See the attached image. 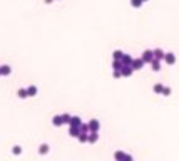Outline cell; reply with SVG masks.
<instances>
[{
  "label": "cell",
  "instance_id": "obj_18",
  "mask_svg": "<svg viewBox=\"0 0 179 161\" xmlns=\"http://www.w3.org/2000/svg\"><path fill=\"white\" fill-rule=\"evenodd\" d=\"M122 56H124L122 51H114V52H112V57L117 59V61H121V59H122Z\"/></svg>",
  "mask_w": 179,
  "mask_h": 161
},
{
  "label": "cell",
  "instance_id": "obj_5",
  "mask_svg": "<svg viewBox=\"0 0 179 161\" xmlns=\"http://www.w3.org/2000/svg\"><path fill=\"white\" fill-rule=\"evenodd\" d=\"M164 61H166V64L173 66V64H176V56H174L173 52H166V56H164Z\"/></svg>",
  "mask_w": 179,
  "mask_h": 161
},
{
  "label": "cell",
  "instance_id": "obj_1",
  "mask_svg": "<svg viewBox=\"0 0 179 161\" xmlns=\"http://www.w3.org/2000/svg\"><path fill=\"white\" fill-rule=\"evenodd\" d=\"M114 158H116L117 161H132V156L126 155V153H122V151H116V153H114Z\"/></svg>",
  "mask_w": 179,
  "mask_h": 161
},
{
  "label": "cell",
  "instance_id": "obj_19",
  "mask_svg": "<svg viewBox=\"0 0 179 161\" xmlns=\"http://www.w3.org/2000/svg\"><path fill=\"white\" fill-rule=\"evenodd\" d=\"M142 0H131V5L134 7V9H139V7H142Z\"/></svg>",
  "mask_w": 179,
  "mask_h": 161
},
{
  "label": "cell",
  "instance_id": "obj_12",
  "mask_svg": "<svg viewBox=\"0 0 179 161\" xmlns=\"http://www.w3.org/2000/svg\"><path fill=\"white\" fill-rule=\"evenodd\" d=\"M0 71H2V76H9L12 72V67L5 64V66H0Z\"/></svg>",
  "mask_w": 179,
  "mask_h": 161
},
{
  "label": "cell",
  "instance_id": "obj_8",
  "mask_svg": "<svg viewBox=\"0 0 179 161\" xmlns=\"http://www.w3.org/2000/svg\"><path fill=\"white\" fill-rule=\"evenodd\" d=\"M89 128H91V131H99L101 123H99L97 119H91V121H89Z\"/></svg>",
  "mask_w": 179,
  "mask_h": 161
},
{
  "label": "cell",
  "instance_id": "obj_21",
  "mask_svg": "<svg viewBox=\"0 0 179 161\" xmlns=\"http://www.w3.org/2000/svg\"><path fill=\"white\" fill-rule=\"evenodd\" d=\"M77 139L81 141V143H87V139H89V134H86V133H81Z\"/></svg>",
  "mask_w": 179,
  "mask_h": 161
},
{
  "label": "cell",
  "instance_id": "obj_26",
  "mask_svg": "<svg viewBox=\"0 0 179 161\" xmlns=\"http://www.w3.org/2000/svg\"><path fill=\"white\" fill-rule=\"evenodd\" d=\"M171 94V87H164L162 89V96H169Z\"/></svg>",
  "mask_w": 179,
  "mask_h": 161
},
{
  "label": "cell",
  "instance_id": "obj_23",
  "mask_svg": "<svg viewBox=\"0 0 179 161\" xmlns=\"http://www.w3.org/2000/svg\"><path fill=\"white\" fill-rule=\"evenodd\" d=\"M81 133H86V134H89V133H91V128H89V124H81Z\"/></svg>",
  "mask_w": 179,
  "mask_h": 161
},
{
  "label": "cell",
  "instance_id": "obj_24",
  "mask_svg": "<svg viewBox=\"0 0 179 161\" xmlns=\"http://www.w3.org/2000/svg\"><path fill=\"white\" fill-rule=\"evenodd\" d=\"M72 119V116L70 114H62V121H64V124H69Z\"/></svg>",
  "mask_w": 179,
  "mask_h": 161
},
{
  "label": "cell",
  "instance_id": "obj_14",
  "mask_svg": "<svg viewBox=\"0 0 179 161\" xmlns=\"http://www.w3.org/2000/svg\"><path fill=\"white\" fill-rule=\"evenodd\" d=\"M27 94H29V97L37 96V87L35 86H29V87H27Z\"/></svg>",
  "mask_w": 179,
  "mask_h": 161
},
{
  "label": "cell",
  "instance_id": "obj_15",
  "mask_svg": "<svg viewBox=\"0 0 179 161\" xmlns=\"http://www.w3.org/2000/svg\"><path fill=\"white\" fill-rule=\"evenodd\" d=\"M81 124H82L81 118H77V116H72V119H70V123H69V126H81Z\"/></svg>",
  "mask_w": 179,
  "mask_h": 161
},
{
  "label": "cell",
  "instance_id": "obj_17",
  "mask_svg": "<svg viewBox=\"0 0 179 161\" xmlns=\"http://www.w3.org/2000/svg\"><path fill=\"white\" fill-rule=\"evenodd\" d=\"M162 89H164V86H162V84H154V87H152V91H154V92H156V94H162Z\"/></svg>",
  "mask_w": 179,
  "mask_h": 161
},
{
  "label": "cell",
  "instance_id": "obj_11",
  "mask_svg": "<svg viewBox=\"0 0 179 161\" xmlns=\"http://www.w3.org/2000/svg\"><path fill=\"white\" fill-rule=\"evenodd\" d=\"M164 56H166V52H164L162 49H156V51H154V59H159V61H162Z\"/></svg>",
  "mask_w": 179,
  "mask_h": 161
},
{
  "label": "cell",
  "instance_id": "obj_3",
  "mask_svg": "<svg viewBox=\"0 0 179 161\" xmlns=\"http://www.w3.org/2000/svg\"><path fill=\"white\" fill-rule=\"evenodd\" d=\"M144 64H146V62L142 61V57H139V59H134L131 66H132V69H134V71H141V69L144 67Z\"/></svg>",
  "mask_w": 179,
  "mask_h": 161
},
{
  "label": "cell",
  "instance_id": "obj_7",
  "mask_svg": "<svg viewBox=\"0 0 179 161\" xmlns=\"http://www.w3.org/2000/svg\"><path fill=\"white\" fill-rule=\"evenodd\" d=\"M97 139H99L97 131H91V133H89V139H87V143H91V144H94V143H97Z\"/></svg>",
  "mask_w": 179,
  "mask_h": 161
},
{
  "label": "cell",
  "instance_id": "obj_9",
  "mask_svg": "<svg viewBox=\"0 0 179 161\" xmlns=\"http://www.w3.org/2000/svg\"><path fill=\"white\" fill-rule=\"evenodd\" d=\"M132 61H134V59L131 57L129 54H124V56H122V59H121V62H122V66H131V64H132Z\"/></svg>",
  "mask_w": 179,
  "mask_h": 161
},
{
  "label": "cell",
  "instance_id": "obj_25",
  "mask_svg": "<svg viewBox=\"0 0 179 161\" xmlns=\"http://www.w3.org/2000/svg\"><path fill=\"white\" fill-rule=\"evenodd\" d=\"M12 151H14V155H20L22 148H20V146H14V149H12Z\"/></svg>",
  "mask_w": 179,
  "mask_h": 161
},
{
  "label": "cell",
  "instance_id": "obj_6",
  "mask_svg": "<svg viewBox=\"0 0 179 161\" xmlns=\"http://www.w3.org/2000/svg\"><path fill=\"white\" fill-rule=\"evenodd\" d=\"M69 134L72 138H79V134H81V126H70L69 128Z\"/></svg>",
  "mask_w": 179,
  "mask_h": 161
},
{
  "label": "cell",
  "instance_id": "obj_16",
  "mask_svg": "<svg viewBox=\"0 0 179 161\" xmlns=\"http://www.w3.org/2000/svg\"><path fill=\"white\" fill-rule=\"evenodd\" d=\"M112 69H114V71H121V69H122V62H121V61H117V59H114Z\"/></svg>",
  "mask_w": 179,
  "mask_h": 161
},
{
  "label": "cell",
  "instance_id": "obj_28",
  "mask_svg": "<svg viewBox=\"0 0 179 161\" xmlns=\"http://www.w3.org/2000/svg\"><path fill=\"white\" fill-rule=\"evenodd\" d=\"M52 2H54V0H45V4H52Z\"/></svg>",
  "mask_w": 179,
  "mask_h": 161
},
{
  "label": "cell",
  "instance_id": "obj_22",
  "mask_svg": "<svg viewBox=\"0 0 179 161\" xmlns=\"http://www.w3.org/2000/svg\"><path fill=\"white\" fill-rule=\"evenodd\" d=\"M39 153H40V155H45V153H49V144H40V148H39Z\"/></svg>",
  "mask_w": 179,
  "mask_h": 161
},
{
  "label": "cell",
  "instance_id": "obj_4",
  "mask_svg": "<svg viewBox=\"0 0 179 161\" xmlns=\"http://www.w3.org/2000/svg\"><path fill=\"white\" fill-rule=\"evenodd\" d=\"M134 72L132 66H122V69H121V74H122V77H131Z\"/></svg>",
  "mask_w": 179,
  "mask_h": 161
},
{
  "label": "cell",
  "instance_id": "obj_20",
  "mask_svg": "<svg viewBox=\"0 0 179 161\" xmlns=\"http://www.w3.org/2000/svg\"><path fill=\"white\" fill-rule=\"evenodd\" d=\"M19 97L20 99H25V97H29V94H27V89H19Z\"/></svg>",
  "mask_w": 179,
  "mask_h": 161
},
{
  "label": "cell",
  "instance_id": "obj_29",
  "mask_svg": "<svg viewBox=\"0 0 179 161\" xmlns=\"http://www.w3.org/2000/svg\"><path fill=\"white\" fill-rule=\"evenodd\" d=\"M0 76H2V71H0Z\"/></svg>",
  "mask_w": 179,
  "mask_h": 161
},
{
  "label": "cell",
  "instance_id": "obj_30",
  "mask_svg": "<svg viewBox=\"0 0 179 161\" xmlns=\"http://www.w3.org/2000/svg\"><path fill=\"white\" fill-rule=\"evenodd\" d=\"M142 2H147V0H142Z\"/></svg>",
  "mask_w": 179,
  "mask_h": 161
},
{
  "label": "cell",
  "instance_id": "obj_13",
  "mask_svg": "<svg viewBox=\"0 0 179 161\" xmlns=\"http://www.w3.org/2000/svg\"><path fill=\"white\" fill-rule=\"evenodd\" d=\"M52 124H54V126H62V124H64L62 116H54V118H52Z\"/></svg>",
  "mask_w": 179,
  "mask_h": 161
},
{
  "label": "cell",
  "instance_id": "obj_27",
  "mask_svg": "<svg viewBox=\"0 0 179 161\" xmlns=\"http://www.w3.org/2000/svg\"><path fill=\"white\" fill-rule=\"evenodd\" d=\"M116 79H119V77H122V74H121V71H114V74H112Z\"/></svg>",
  "mask_w": 179,
  "mask_h": 161
},
{
  "label": "cell",
  "instance_id": "obj_10",
  "mask_svg": "<svg viewBox=\"0 0 179 161\" xmlns=\"http://www.w3.org/2000/svg\"><path fill=\"white\" fill-rule=\"evenodd\" d=\"M151 66H152V71H154V72H159V71H161V61H159V59H152Z\"/></svg>",
  "mask_w": 179,
  "mask_h": 161
},
{
  "label": "cell",
  "instance_id": "obj_2",
  "mask_svg": "<svg viewBox=\"0 0 179 161\" xmlns=\"http://www.w3.org/2000/svg\"><path fill=\"white\" fill-rule=\"evenodd\" d=\"M141 57H142V61L146 64H151V62H152V59H154V51H149V49H147V51H144Z\"/></svg>",
  "mask_w": 179,
  "mask_h": 161
}]
</instances>
